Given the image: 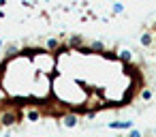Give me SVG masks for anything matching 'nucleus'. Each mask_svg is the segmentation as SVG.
Segmentation results:
<instances>
[{"mask_svg": "<svg viewBox=\"0 0 156 137\" xmlns=\"http://www.w3.org/2000/svg\"><path fill=\"white\" fill-rule=\"evenodd\" d=\"M58 47H60V39H58V37H47V41H45V49H47L49 54H56Z\"/></svg>", "mask_w": 156, "mask_h": 137, "instance_id": "6e6552de", "label": "nucleus"}, {"mask_svg": "<svg viewBox=\"0 0 156 137\" xmlns=\"http://www.w3.org/2000/svg\"><path fill=\"white\" fill-rule=\"evenodd\" d=\"M22 114L17 109H2L0 111V126H15L20 124Z\"/></svg>", "mask_w": 156, "mask_h": 137, "instance_id": "f03ea898", "label": "nucleus"}, {"mask_svg": "<svg viewBox=\"0 0 156 137\" xmlns=\"http://www.w3.org/2000/svg\"><path fill=\"white\" fill-rule=\"evenodd\" d=\"M154 135H156V126H154Z\"/></svg>", "mask_w": 156, "mask_h": 137, "instance_id": "f3484780", "label": "nucleus"}, {"mask_svg": "<svg viewBox=\"0 0 156 137\" xmlns=\"http://www.w3.org/2000/svg\"><path fill=\"white\" fill-rule=\"evenodd\" d=\"M154 30H156V20H154Z\"/></svg>", "mask_w": 156, "mask_h": 137, "instance_id": "dca6fc26", "label": "nucleus"}, {"mask_svg": "<svg viewBox=\"0 0 156 137\" xmlns=\"http://www.w3.org/2000/svg\"><path fill=\"white\" fill-rule=\"evenodd\" d=\"M128 137H143V133H141V131H137V128H130Z\"/></svg>", "mask_w": 156, "mask_h": 137, "instance_id": "ddd939ff", "label": "nucleus"}, {"mask_svg": "<svg viewBox=\"0 0 156 137\" xmlns=\"http://www.w3.org/2000/svg\"><path fill=\"white\" fill-rule=\"evenodd\" d=\"M141 99H143V101H150V99H152V90H150V88H143V90H141Z\"/></svg>", "mask_w": 156, "mask_h": 137, "instance_id": "9b49d317", "label": "nucleus"}, {"mask_svg": "<svg viewBox=\"0 0 156 137\" xmlns=\"http://www.w3.org/2000/svg\"><path fill=\"white\" fill-rule=\"evenodd\" d=\"M139 43H141L143 47H152V45H154V34H152V32H143V34L139 37Z\"/></svg>", "mask_w": 156, "mask_h": 137, "instance_id": "1a4fd4ad", "label": "nucleus"}, {"mask_svg": "<svg viewBox=\"0 0 156 137\" xmlns=\"http://www.w3.org/2000/svg\"><path fill=\"white\" fill-rule=\"evenodd\" d=\"M64 45H66L69 49H77V52H79V49H81V47L86 45V37H83V34H77V32H75V34L66 37Z\"/></svg>", "mask_w": 156, "mask_h": 137, "instance_id": "7ed1b4c3", "label": "nucleus"}, {"mask_svg": "<svg viewBox=\"0 0 156 137\" xmlns=\"http://www.w3.org/2000/svg\"><path fill=\"white\" fill-rule=\"evenodd\" d=\"M32 62H34L37 71H43V73H49L54 69V64H56L54 54H49L47 49H41V47H37V52L32 56Z\"/></svg>", "mask_w": 156, "mask_h": 137, "instance_id": "f257e3e1", "label": "nucleus"}, {"mask_svg": "<svg viewBox=\"0 0 156 137\" xmlns=\"http://www.w3.org/2000/svg\"><path fill=\"white\" fill-rule=\"evenodd\" d=\"M107 126L113 128V131H130V128H133V120H113V122H109Z\"/></svg>", "mask_w": 156, "mask_h": 137, "instance_id": "20e7f679", "label": "nucleus"}, {"mask_svg": "<svg viewBox=\"0 0 156 137\" xmlns=\"http://www.w3.org/2000/svg\"><path fill=\"white\" fill-rule=\"evenodd\" d=\"M115 58H118L120 62H124V64H130V62H133V52H130L128 47H122V49L115 52Z\"/></svg>", "mask_w": 156, "mask_h": 137, "instance_id": "423d86ee", "label": "nucleus"}, {"mask_svg": "<svg viewBox=\"0 0 156 137\" xmlns=\"http://www.w3.org/2000/svg\"><path fill=\"white\" fill-rule=\"evenodd\" d=\"M103 56H105V58H107V60H118V58H115V54H113V52H105V54H103Z\"/></svg>", "mask_w": 156, "mask_h": 137, "instance_id": "4468645a", "label": "nucleus"}, {"mask_svg": "<svg viewBox=\"0 0 156 137\" xmlns=\"http://www.w3.org/2000/svg\"><path fill=\"white\" fill-rule=\"evenodd\" d=\"M2 47H5V41H2V39H0V49H2Z\"/></svg>", "mask_w": 156, "mask_h": 137, "instance_id": "2eb2a0df", "label": "nucleus"}, {"mask_svg": "<svg viewBox=\"0 0 156 137\" xmlns=\"http://www.w3.org/2000/svg\"><path fill=\"white\" fill-rule=\"evenodd\" d=\"M79 124V118H77V114L75 111H71V114H64L62 116V126H66V128H75Z\"/></svg>", "mask_w": 156, "mask_h": 137, "instance_id": "39448f33", "label": "nucleus"}, {"mask_svg": "<svg viewBox=\"0 0 156 137\" xmlns=\"http://www.w3.org/2000/svg\"><path fill=\"white\" fill-rule=\"evenodd\" d=\"M111 9H113V13H124V5H122V2H115Z\"/></svg>", "mask_w": 156, "mask_h": 137, "instance_id": "f8f14e48", "label": "nucleus"}, {"mask_svg": "<svg viewBox=\"0 0 156 137\" xmlns=\"http://www.w3.org/2000/svg\"><path fill=\"white\" fill-rule=\"evenodd\" d=\"M20 52H22V47H20V43H9V45L5 47V56H7L5 60H11V58H15V56H17Z\"/></svg>", "mask_w": 156, "mask_h": 137, "instance_id": "0eeeda50", "label": "nucleus"}, {"mask_svg": "<svg viewBox=\"0 0 156 137\" xmlns=\"http://www.w3.org/2000/svg\"><path fill=\"white\" fill-rule=\"evenodd\" d=\"M26 118H28V122H39V120H41V111H39V109H30V111L26 114Z\"/></svg>", "mask_w": 156, "mask_h": 137, "instance_id": "9d476101", "label": "nucleus"}]
</instances>
